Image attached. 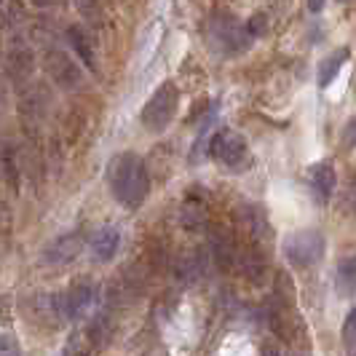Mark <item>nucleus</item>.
Masks as SVG:
<instances>
[{"mask_svg":"<svg viewBox=\"0 0 356 356\" xmlns=\"http://www.w3.org/2000/svg\"><path fill=\"white\" fill-rule=\"evenodd\" d=\"M107 185L115 201L124 204L126 209L143 207V201L150 193V175H147L145 161L137 153L115 156L107 166Z\"/></svg>","mask_w":356,"mask_h":356,"instance_id":"1","label":"nucleus"},{"mask_svg":"<svg viewBox=\"0 0 356 356\" xmlns=\"http://www.w3.org/2000/svg\"><path fill=\"white\" fill-rule=\"evenodd\" d=\"M207 38H209V46L217 54H241L244 49H250L252 35L247 30V24H241L236 17L228 14H214L209 19V27H207Z\"/></svg>","mask_w":356,"mask_h":356,"instance_id":"2","label":"nucleus"},{"mask_svg":"<svg viewBox=\"0 0 356 356\" xmlns=\"http://www.w3.org/2000/svg\"><path fill=\"white\" fill-rule=\"evenodd\" d=\"M177 105H179L177 86H175V83H163V86H159L156 94L147 99V105L143 107L145 129H150V131L166 129L169 121L175 118V113H177Z\"/></svg>","mask_w":356,"mask_h":356,"instance_id":"3","label":"nucleus"},{"mask_svg":"<svg viewBox=\"0 0 356 356\" xmlns=\"http://www.w3.org/2000/svg\"><path fill=\"white\" fill-rule=\"evenodd\" d=\"M286 260L295 268H311L316 266L324 254V238L316 231H298L284 241Z\"/></svg>","mask_w":356,"mask_h":356,"instance_id":"4","label":"nucleus"},{"mask_svg":"<svg viewBox=\"0 0 356 356\" xmlns=\"http://www.w3.org/2000/svg\"><path fill=\"white\" fill-rule=\"evenodd\" d=\"M209 153H212V159L217 163L236 169L247 159V140L233 129H220L212 137V143H209Z\"/></svg>","mask_w":356,"mask_h":356,"instance_id":"5","label":"nucleus"},{"mask_svg":"<svg viewBox=\"0 0 356 356\" xmlns=\"http://www.w3.org/2000/svg\"><path fill=\"white\" fill-rule=\"evenodd\" d=\"M81 250H83V236L81 233H65V236H59L51 247L46 250L43 260L51 263V266H62V263L75 260L81 254Z\"/></svg>","mask_w":356,"mask_h":356,"instance_id":"6","label":"nucleus"},{"mask_svg":"<svg viewBox=\"0 0 356 356\" xmlns=\"http://www.w3.org/2000/svg\"><path fill=\"white\" fill-rule=\"evenodd\" d=\"M91 300H94V289L89 284H75L62 298V314L67 316V319H81L86 311H89Z\"/></svg>","mask_w":356,"mask_h":356,"instance_id":"7","label":"nucleus"},{"mask_svg":"<svg viewBox=\"0 0 356 356\" xmlns=\"http://www.w3.org/2000/svg\"><path fill=\"white\" fill-rule=\"evenodd\" d=\"M118 247H121V233H118V228H113V225L99 228V231L94 233V238H91V252H94V257L99 263L113 260Z\"/></svg>","mask_w":356,"mask_h":356,"instance_id":"8","label":"nucleus"},{"mask_svg":"<svg viewBox=\"0 0 356 356\" xmlns=\"http://www.w3.org/2000/svg\"><path fill=\"white\" fill-rule=\"evenodd\" d=\"M212 254L214 260H217V266L222 268V270H231L238 263V247H236L231 233L225 231L212 233Z\"/></svg>","mask_w":356,"mask_h":356,"instance_id":"9","label":"nucleus"},{"mask_svg":"<svg viewBox=\"0 0 356 356\" xmlns=\"http://www.w3.org/2000/svg\"><path fill=\"white\" fill-rule=\"evenodd\" d=\"M311 188H314V193H316V198H319L321 204L330 201L332 191H335V169L330 163L311 166Z\"/></svg>","mask_w":356,"mask_h":356,"instance_id":"10","label":"nucleus"},{"mask_svg":"<svg viewBox=\"0 0 356 356\" xmlns=\"http://www.w3.org/2000/svg\"><path fill=\"white\" fill-rule=\"evenodd\" d=\"M335 286L340 298H351L356 292V254H348L338 263L335 270Z\"/></svg>","mask_w":356,"mask_h":356,"instance_id":"11","label":"nucleus"},{"mask_svg":"<svg viewBox=\"0 0 356 356\" xmlns=\"http://www.w3.org/2000/svg\"><path fill=\"white\" fill-rule=\"evenodd\" d=\"M204 268H207V254L204 252H185L177 260V279L191 284V282H196L198 276L204 273Z\"/></svg>","mask_w":356,"mask_h":356,"instance_id":"12","label":"nucleus"},{"mask_svg":"<svg viewBox=\"0 0 356 356\" xmlns=\"http://www.w3.org/2000/svg\"><path fill=\"white\" fill-rule=\"evenodd\" d=\"M346 59H348V51H346V49H340V51H335L332 56H327V59L321 62V67H319V86L321 89H327V86L338 78V72H340V67L346 65Z\"/></svg>","mask_w":356,"mask_h":356,"instance_id":"13","label":"nucleus"},{"mask_svg":"<svg viewBox=\"0 0 356 356\" xmlns=\"http://www.w3.org/2000/svg\"><path fill=\"white\" fill-rule=\"evenodd\" d=\"M241 222L247 225V231L254 241L260 238H268V222H266V214L260 209H241Z\"/></svg>","mask_w":356,"mask_h":356,"instance_id":"14","label":"nucleus"},{"mask_svg":"<svg viewBox=\"0 0 356 356\" xmlns=\"http://www.w3.org/2000/svg\"><path fill=\"white\" fill-rule=\"evenodd\" d=\"M67 38H70V46L78 51V56L86 62V67L94 70V49H91L86 33H83L81 27H70V30H67Z\"/></svg>","mask_w":356,"mask_h":356,"instance_id":"15","label":"nucleus"},{"mask_svg":"<svg viewBox=\"0 0 356 356\" xmlns=\"http://www.w3.org/2000/svg\"><path fill=\"white\" fill-rule=\"evenodd\" d=\"M343 346L348 354H356V311H351L346 316V324H343Z\"/></svg>","mask_w":356,"mask_h":356,"instance_id":"16","label":"nucleus"},{"mask_svg":"<svg viewBox=\"0 0 356 356\" xmlns=\"http://www.w3.org/2000/svg\"><path fill=\"white\" fill-rule=\"evenodd\" d=\"M0 356H22L19 340L8 332H0Z\"/></svg>","mask_w":356,"mask_h":356,"instance_id":"17","label":"nucleus"},{"mask_svg":"<svg viewBox=\"0 0 356 356\" xmlns=\"http://www.w3.org/2000/svg\"><path fill=\"white\" fill-rule=\"evenodd\" d=\"M247 30H250V35L252 38H257V35H263L268 30V22H266V17L263 14H254V17L247 22Z\"/></svg>","mask_w":356,"mask_h":356,"instance_id":"18","label":"nucleus"},{"mask_svg":"<svg viewBox=\"0 0 356 356\" xmlns=\"http://www.w3.org/2000/svg\"><path fill=\"white\" fill-rule=\"evenodd\" d=\"M263 356H282L273 346H268V348H263Z\"/></svg>","mask_w":356,"mask_h":356,"instance_id":"19","label":"nucleus"},{"mask_svg":"<svg viewBox=\"0 0 356 356\" xmlns=\"http://www.w3.org/2000/svg\"><path fill=\"white\" fill-rule=\"evenodd\" d=\"M354 204H356V191H354Z\"/></svg>","mask_w":356,"mask_h":356,"instance_id":"20","label":"nucleus"}]
</instances>
